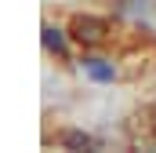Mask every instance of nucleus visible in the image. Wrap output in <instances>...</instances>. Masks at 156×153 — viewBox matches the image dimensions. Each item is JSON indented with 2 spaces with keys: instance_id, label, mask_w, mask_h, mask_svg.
I'll return each instance as SVG.
<instances>
[{
  "instance_id": "1",
  "label": "nucleus",
  "mask_w": 156,
  "mask_h": 153,
  "mask_svg": "<svg viewBox=\"0 0 156 153\" xmlns=\"http://www.w3.org/2000/svg\"><path fill=\"white\" fill-rule=\"evenodd\" d=\"M73 29H76V40H102V29H105V22L76 18V22H73Z\"/></svg>"
},
{
  "instance_id": "2",
  "label": "nucleus",
  "mask_w": 156,
  "mask_h": 153,
  "mask_svg": "<svg viewBox=\"0 0 156 153\" xmlns=\"http://www.w3.org/2000/svg\"><path fill=\"white\" fill-rule=\"evenodd\" d=\"M87 69H91L94 80H113V69H109V66H102V62H87Z\"/></svg>"
},
{
  "instance_id": "3",
  "label": "nucleus",
  "mask_w": 156,
  "mask_h": 153,
  "mask_svg": "<svg viewBox=\"0 0 156 153\" xmlns=\"http://www.w3.org/2000/svg\"><path fill=\"white\" fill-rule=\"evenodd\" d=\"M44 40H47V44H51L55 51H62V37H58L55 29H44Z\"/></svg>"
}]
</instances>
